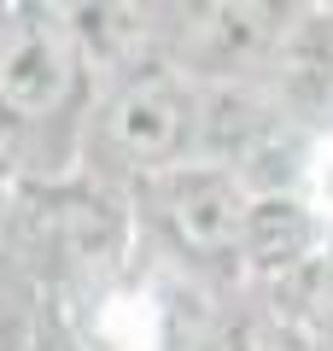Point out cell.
I'll use <instances>...</instances> for the list:
<instances>
[{"label":"cell","mask_w":333,"mask_h":351,"mask_svg":"<svg viewBox=\"0 0 333 351\" xmlns=\"http://www.w3.org/2000/svg\"><path fill=\"white\" fill-rule=\"evenodd\" d=\"M0 246L47 293L71 299L123 276L140 252V228L129 193L106 188L94 176H29L24 188H12Z\"/></svg>","instance_id":"obj_1"},{"label":"cell","mask_w":333,"mask_h":351,"mask_svg":"<svg viewBox=\"0 0 333 351\" xmlns=\"http://www.w3.org/2000/svg\"><path fill=\"white\" fill-rule=\"evenodd\" d=\"M193 123H199V82L170 59H147L135 71L99 82L82 117V176L129 193L147 176L193 164Z\"/></svg>","instance_id":"obj_2"},{"label":"cell","mask_w":333,"mask_h":351,"mask_svg":"<svg viewBox=\"0 0 333 351\" xmlns=\"http://www.w3.org/2000/svg\"><path fill=\"white\" fill-rule=\"evenodd\" d=\"M94 106L76 36L64 6H0V152L6 164L24 158L29 135L64 123L82 141V117Z\"/></svg>","instance_id":"obj_3"},{"label":"cell","mask_w":333,"mask_h":351,"mask_svg":"<svg viewBox=\"0 0 333 351\" xmlns=\"http://www.w3.org/2000/svg\"><path fill=\"white\" fill-rule=\"evenodd\" d=\"M246 188L210 164H175L129 188L140 240L158 246L164 263L205 281L210 293L240 281V223H246Z\"/></svg>","instance_id":"obj_4"},{"label":"cell","mask_w":333,"mask_h":351,"mask_svg":"<svg viewBox=\"0 0 333 351\" xmlns=\"http://www.w3.org/2000/svg\"><path fill=\"white\" fill-rule=\"evenodd\" d=\"M175 24H164V59L205 82H263L275 59V41L286 36L293 12L281 6H175Z\"/></svg>","instance_id":"obj_5"},{"label":"cell","mask_w":333,"mask_h":351,"mask_svg":"<svg viewBox=\"0 0 333 351\" xmlns=\"http://www.w3.org/2000/svg\"><path fill=\"white\" fill-rule=\"evenodd\" d=\"M263 88H269L275 112L286 123L310 129L316 135L333 112V18L321 12H298L286 24V36L275 41V59L263 71Z\"/></svg>","instance_id":"obj_6"},{"label":"cell","mask_w":333,"mask_h":351,"mask_svg":"<svg viewBox=\"0 0 333 351\" xmlns=\"http://www.w3.org/2000/svg\"><path fill=\"white\" fill-rule=\"evenodd\" d=\"M321 211L304 199V193H269V199H251L246 205V223H240V276L263 281H281L293 269L321 258Z\"/></svg>","instance_id":"obj_7"},{"label":"cell","mask_w":333,"mask_h":351,"mask_svg":"<svg viewBox=\"0 0 333 351\" xmlns=\"http://www.w3.org/2000/svg\"><path fill=\"white\" fill-rule=\"evenodd\" d=\"M281 123L263 82H205L199 88V123H193V164L228 170Z\"/></svg>","instance_id":"obj_8"},{"label":"cell","mask_w":333,"mask_h":351,"mask_svg":"<svg viewBox=\"0 0 333 351\" xmlns=\"http://www.w3.org/2000/svg\"><path fill=\"white\" fill-rule=\"evenodd\" d=\"M47 316V287L0 246V351H41Z\"/></svg>","instance_id":"obj_9"},{"label":"cell","mask_w":333,"mask_h":351,"mask_svg":"<svg viewBox=\"0 0 333 351\" xmlns=\"http://www.w3.org/2000/svg\"><path fill=\"white\" fill-rule=\"evenodd\" d=\"M193 351H275V328L258 311V299H222Z\"/></svg>","instance_id":"obj_10"},{"label":"cell","mask_w":333,"mask_h":351,"mask_svg":"<svg viewBox=\"0 0 333 351\" xmlns=\"http://www.w3.org/2000/svg\"><path fill=\"white\" fill-rule=\"evenodd\" d=\"M41 351H82V346H76V339L59 328V316H53V328H47V339H41Z\"/></svg>","instance_id":"obj_11"},{"label":"cell","mask_w":333,"mask_h":351,"mask_svg":"<svg viewBox=\"0 0 333 351\" xmlns=\"http://www.w3.org/2000/svg\"><path fill=\"white\" fill-rule=\"evenodd\" d=\"M321 276H328V287H333V223H328V234H321Z\"/></svg>","instance_id":"obj_12"}]
</instances>
